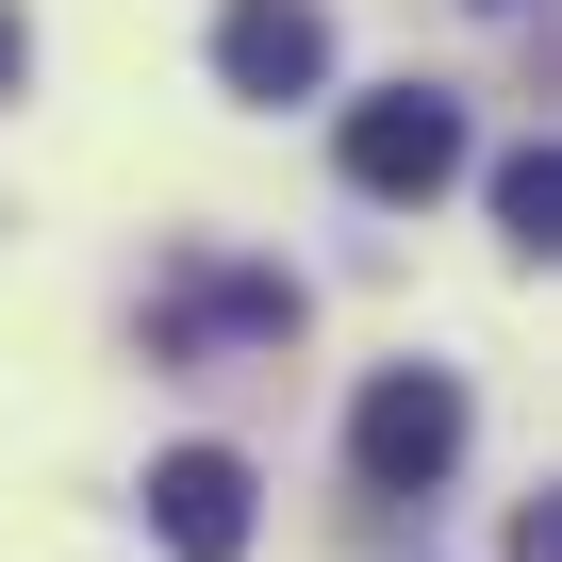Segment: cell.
<instances>
[{
    "instance_id": "cell-1",
    "label": "cell",
    "mask_w": 562,
    "mask_h": 562,
    "mask_svg": "<svg viewBox=\"0 0 562 562\" xmlns=\"http://www.w3.org/2000/svg\"><path fill=\"white\" fill-rule=\"evenodd\" d=\"M348 463H364V496H430V480L463 463V381H447V364H397V381H364V414H348Z\"/></svg>"
},
{
    "instance_id": "cell-2",
    "label": "cell",
    "mask_w": 562,
    "mask_h": 562,
    "mask_svg": "<svg viewBox=\"0 0 562 562\" xmlns=\"http://www.w3.org/2000/svg\"><path fill=\"white\" fill-rule=\"evenodd\" d=\"M348 182H364V199H447V182H463V100H430V83L364 100V116H348Z\"/></svg>"
},
{
    "instance_id": "cell-3",
    "label": "cell",
    "mask_w": 562,
    "mask_h": 562,
    "mask_svg": "<svg viewBox=\"0 0 562 562\" xmlns=\"http://www.w3.org/2000/svg\"><path fill=\"white\" fill-rule=\"evenodd\" d=\"M215 83L232 100H315L331 83V18H315V0H232V18H215Z\"/></svg>"
},
{
    "instance_id": "cell-4",
    "label": "cell",
    "mask_w": 562,
    "mask_h": 562,
    "mask_svg": "<svg viewBox=\"0 0 562 562\" xmlns=\"http://www.w3.org/2000/svg\"><path fill=\"white\" fill-rule=\"evenodd\" d=\"M149 529H166L182 562H232V546H248V463H232V447H166V463H149Z\"/></svg>"
},
{
    "instance_id": "cell-5",
    "label": "cell",
    "mask_w": 562,
    "mask_h": 562,
    "mask_svg": "<svg viewBox=\"0 0 562 562\" xmlns=\"http://www.w3.org/2000/svg\"><path fill=\"white\" fill-rule=\"evenodd\" d=\"M299 331V281H265V265H232V281H182L166 299V348L199 364V348H281Z\"/></svg>"
},
{
    "instance_id": "cell-6",
    "label": "cell",
    "mask_w": 562,
    "mask_h": 562,
    "mask_svg": "<svg viewBox=\"0 0 562 562\" xmlns=\"http://www.w3.org/2000/svg\"><path fill=\"white\" fill-rule=\"evenodd\" d=\"M496 232H513V248L562 232V149H513V166H496Z\"/></svg>"
},
{
    "instance_id": "cell-7",
    "label": "cell",
    "mask_w": 562,
    "mask_h": 562,
    "mask_svg": "<svg viewBox=\"0 0 562 562\" xmlns=\"http://www.w3.org/2000/svg\"><path fill=\"white\" fill-rule=\"evenodd\" d=\"M513 562H562V513H546V496L513 513Z\"/></svg>"
},
{
    "instance_id": "cell-8",
    "label": "cell",
    "mask_w": 562,
    "mask_h": 562,
    "mask_svg": "<svg viewBox=\"0 0 562 562\" xmlns=\"http://www.w3.org/2000/svg\"><path fill=\"white\" fill-rule=\"evenodd\" d=\"M18 67H34V34H18V0H0V100H18Z\"/></svg>"
}]
</instances>
